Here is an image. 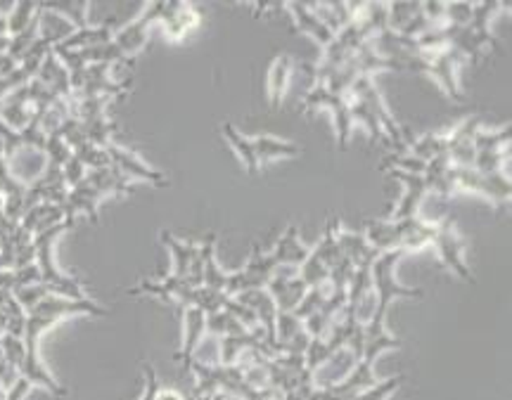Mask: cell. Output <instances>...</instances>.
I'll return each mask as SVG.
<instances>
[{
  "label": "cell",
  "mask_w": 512,
  "mask_h": 400,
  "mask_svg": "<svg viewBox=\"0 0 512 400\" xmlns=\"http://www.w3.org/2000/svg\"><path fill=\"white\" fill-rule=\"evenodd\" d=\"M77 315H93V318H103V315H109V308L100 305L97 301L93 299H64V296H58V294H48L39 305H33L32 311L26 313V323H24V349H26V358L24 365H22L20 375L24 379L32 381V386H41L45 388L48 394L58 395H67V388L59 384L55 377L48 372V368L43 365L39 356V346H41V337L45 332L55 327L58 323L67 318H77Z\"/></svg>",
  "instance_id": "cell-1"
},
{
  "label": "cell",
  "mask_w": 512,
  "mask_h": 400,
  "mask_svg": "<svg viewBox=\"0 0 512 400\" xmlns=\"http://www.w3.org/2000/svg\"><path fill=\"white\" fill-rule=\"evenodd\" d=\"M71 228H74V223L62 221L58 223V225H52L50 230H45V232L33 237V249H36V260H33V263L39 268L41 285L48 286L50 294H58V296H64V299L81 301L90 299L88 294H86L84 285H81V280L64 275L58 268V263H55V244H58L59 237Z\"/></svg>",
  "instance_id": "cell-2"
},
{
  "label": "cell",
  "mask_w": 512,
  "mask_h": 400,
  "mask_svg": "<svg viewBox=\"0 0 512 400\" xmlns=\"http://www.w3.org/2000/svg\"><path fill=\"white\" fill-rule=\"evenodd\" d=\"M404 256V251H384L372 263V289H375V296H378V308L389 311L394 299H425L423 289L398 285L394 270H397L398 260Z\"/></svg>",
  "instance_id": "cell-3"
},
{
  "label": "cell",
  "mask_w": 512,
  "mask_h": 400,
  "mask_svg": "<svg viewBox=\"0 0 512 400\" xmlns=\"http://www.w3.org/2000/svg\"><path fill=\"white\" fill-rule=\"evenodd\" d=\"M453 185L455 192H468V195H480L487 202H491L496 209H503L510 204L512 185L506 173H480L474 168H455L453 166Z\"/></svg>",
  "instance_id": "cell-4"
},
{
  "label": "cell",
  "mask_w": 512,
  "mask_h": 400,
  "mask_svg": "<svg viewBox=\"0 0 512 400\" xmlns=\"http://www.w3.org/2000/svg\"><path fill=\"white\" fill-rule=\"evenodd\" d=\"M315 109H330V114L334 119V133H337V145L344 152L352 141V114H349V95H337L333 90L323 86V83H314L311 90L304 97V114H311Z\"/></svg>",
  "instance_id": "cell-5"
},
{
  "label": "cell",
  "mask_w": 512,
  "mask_h": 400,
  "mask_svg": "<svg viewBox=\"0 0 512 400\" xmlns=\"http://www.w3.org/2000/svg\"><path fill=\"white\" fill-rule=\"evenodd\" d=\"M167 13H169V0L167 3H150L135 20H131L126 26H122L119 32H114L112 43L119 48V52H122L123 58L133 59L135 55H141V52L145 50V45H148L150 26L161 24V20L167 17Z\"/></svg>",
  "instance_id": "cell-6"
},
{
  "label": "cell",
  "mask_w": 512,
  "mask_h": 400,
  "mask_svg": "<svg viewBox=\"0 0 512 400\" xmlns=\"http://www.w3.org/2000/svg\"><path fill=\"white\" fill-rule=\"evenodd\" d=\"M432 247L436 249V256L442 259L446 270H451L458 280L474 285L472 270H470L468 263H465V256H462L465 254V237L461 235L455 218H443V221L436 223V235Z\"/></svg>",
  "instance_id": "cell-7"
},
{
  "label": "cell",
  "mask_w": 512,
  "mask_h": 400,
  "mask_svg": "<svg viewBox=\"0 0 512 400\" xmlns=\"http://www.w3.org/2000/svg\"><path fill=\"white\" fill-rule=\"evenodd\" d=\"M349 97L353 100H361L365 107L370 109L372 114L378 116L379 126L387 135H389V142L397 147V152H406V142H404V131L401 126L397 123V119L391 116L389 107H387V102H384L382 93L378 90L375 86V78L372 77H359L356 81L352 83V88H349Z\"/></svg>",
  "instance_id": "cell-8"
},
{
  "label": "cell",
  "mask_w": 512,
  "mask_h": 400,
  "mask_svg": "<svg viewBox=\"0 0 512 400\" xmlns=\"http://www.w3.org/2000/svg\"><path fill=\"white\" fill-rule=\"evenodd\" d=\"M465 64H468V59L462 58L461 52L453 50V48H446V50L434 52V55H425L423 74L432 77L442 86L448 100L462 105L465 95H462L461 81H458V71H461V67H465Z\"/></svg>",
  "instance_id": "cell-9"
},
{
  "label": "cell",
  "mask_w": 512,
  "mask_h": 400,
  "mask_svg": "<svg viewBox=\"0 0 512 400\" xmlns=\"http://www.w3.org/2000/svg\"><path fill=\"white\" fill-rule=\"evenodd\" d=\"M278 268L280 266H278L270 251L266 254V251H261L259 247H254L250 260H247V266H244L242 270H237V273L228 275V286H225V294L237 296V294L250 292V289H266L270 277L276 275Z\"/></svg>",
  "instance_id": "cell-10"
},
{
  "label": "cell",
  "mask_w": 512,
  "mask_h": 400,
  "mask_svg": "<svg viewBox=\"0 0 512 400\" xmlns=\"http://www.w3.org/2000/svg\"><path fill=\"white\" fill-rule=\"evenodd\" d=\"M105 150H107L109 164L114 166L116 171L122 173L123 178L131 180L133 185L150 183V185H154V187H169V178L164 176V173L152 168L150 164H145L138 154L126 150V147L114 145V142H112V145H107Z\"/></svg>",
  "instance_id": "cell-11"
},
{
  "label": "cell",
  "mask_w": 512,
  "mask_h": 400,
  "mask_svg": "<svg viewBox=\"0 0 512 400\" xmlns=\"http://www.w3.org/2000/svg\"><path fill=\"white\" fill-rule=\"evenodd\" d=\"M206 337V313L186 305L183 308V349L176 353V360L183 365V372H190L195 353L202 346V339Z\"/></svg>",
  "instance_id": "cell-12"
},
{
  "label": "cell",
  "mask_w": 512,
  "mask_h": 400,
  "mask_svg": "<svg viewBox=\"0 0 512 400\" xmlns=\"http://www.w3.org/2000/svg\"><path fill=\"white\" fill-rule=\"evenodd\" d=\"M266 292L273 296L276 301L278 311L280 313H295L297 305L301 304L304 294L308 292V286L301 282V277L297 275V270H289V273H280V268L276 270V275L270 277Z\"/></svg>",
  "instance_id": "cell-13"
},
{
  "label": "cell",
  "mask_w": 512,
  "mask_h": 400,
  "mask_svg": "<svg viewBox=\"0 0 512 400\" xmlns=\"http://www.w3.org/2000/svg\"><path fill=\"white\" fill-rule=\"evenodd\" d=\"M202 24V14L197 13V7L190 5V3H171L169 0V13L167 17L161 20L164 26V36L173 43H178L192 33L197 26Z\"/></svg>",
  "instance_id": "cell-14"
},
{
  "label": "cell",
  "mask_w": 512,
  "mask_h": 400,
  "mask_svg": "<svg viewBox=\"0 0 512 400\" xmlns=\"http://www.w3.org/2000/svg\"><path fill=\"white\" fill-rule=\"evenodd\" d=\"M389 176H394V178H398L401 183H404V197H401V202H398L397 211H394V221H401V218H413L417 216V211H420V206H423L425 197H427V185H425V178L423 176H417V173H404V171H394L391 168Z\"/></svg>",
  "instance_id": "cell-15"
},
{
  "label": "cell",
  "mask_w": 512,
  "mask_h": 400,
  "mask_svg": "<svg viewBox=\"0 0 512 400\" xmlns=\"http://www.w3.org/2000/svg\"><path fill=\"white\" fill-rule=\"evenodd\" d=\"M285 7L289 10L292 20H295V26L301 33L311 36V39H314L318 45H323V48H327V45L333 43L334 32L325 24V22L320 20L311 7H308V3H285Z\"/></svg>",
  "instance_id": "cell-16"
},
{
  "label": "cell",
  "mask_w": 512,
  "mask_h": 400,
  "mask_svg": "<svg viewBox=\"0 0 512 400\" xmlns=\"http://www.w3.org/2000/svg\"><path fill=\"white\" fill-rule=\"evenodd\" d=\"M270 254H273V259H276V263L280 268L299 270L301 263H304V260L308 259V254H311V247H306V244L299 240V230H297V225H289V228L282 232L276 249H273Z\"/></svg>",
  "instance_id": "cell-17"
},
{
  "label": "cell",
  "mask_w": 512,
  "mask_h": 400,
  "mask_svg": "<svg viewBox=\"0 0 512 400\" xmlns=\"http://www.w3.org/2000/svg\"><path fill=\"white\" fill-rule=\"evenodd\" d=\"M292 74H295V59L289 58L288 52H280V55L273 59L269 71V105L273 112H278V109L282 107V100L288 95Z\"/></svg>",
  "instance_id": "cell-18"
},
{
  "label": "cell",
  "mask_w": 512,
  "mask_h": 400,
  "mask_svg": "<svg viewBox=\"0 0 512 400\" xmlns=\"http://www.w3.org/2000/svg\"><path fill=\"white\" fill-rule=\"evenodd\" d=\"M425 185H427V192H434L442 199H448L451 195H455L453 185V164L448 161L446 154L436 157V159L427 161L423 171Z\"/></svg>",
  "instance_id": "cell-19"
},
{
  "label": "cell",
  "mask_w": 512,
  "mask_h": 400,
  "mask_svg": "<svg viewBox=\"0 0 512 400\" xmlns=\"http://www.w3.org/2000/svg\"><path fill=\"white\" fill-rule=\"evenodd\" d=\"M251 147H254L259 166L276 159H295V157H299V154L304 152L297 142L280 141V138H273V135H259V138H251Z\"/></svg>",
  "instance_id": "cell-20"
},
{
  "label": "cell",
  "mask_w": 512,
  "mask_h": 400,
  "mask_svg": "<svg viewBox=\"0 0 512 400\" xmlns=\"http://www.w3.org/2000/svg\"><path fill=\"white\" fill-rule=\"evenodd\" d=\"M337 244H340V251L346 260H352L353 268L359 266H372L375 259L379 256V251L368 244L363 232H346V230H340L337 232Z\"/></svg>",
  "instance_id": "cell-21"
},
{
  "label": "cell",
  "mask_w": 512,
  "mask_h": 400,
  "mask_svg": "<svg viewBox=\"0 0 512 400\" xmlns=\"http://www.w3.org/2000/svg\"><path fill=\"white\" fill-rule=\"evenodd\" d=\"M160 240L173 256V270H171L173 277L187 280V273H190L192 260L197 256L199 244H195V241H180L178 237H173L169 230H161Z\"/></svg>",
  "instance_id": "cell-22"
},
{
  "label": "cell",
  "mask_w": 512,
  "mask_h": 400,
  "mask_svg": "<svg viewBox=\"0 0 512 400\" xmlns=\"http://www.w3.org/2000/svg\"><path fill=\"white\" fill-rule=\"evenodd\" d=\"M199 251H202V259H205V270H202V286H209V289H216V292H225L228 286V275L225 270H221L216 260V232H209L205 237V241L199 244Z\"/></svg>",
  "instance_id": "cell-23"
},
{
  "label": "cell",
  "mask_w": 512,
  "mask_h": 400,
  "mask_svg": "<svg viewBox=\"0 0 512 400\" xmlns=\"http://www.w3.org/2000/svg\"><path fill=\"white\" fill-rule=\"evenodd\" d=\"M62 221H67V218H64V211L59 204H36L32 209H26L20 225L26 230V232H32V235L36 237Z\"/></svg>",
  "instance_id": "cell-24"
},
{
  "label": "cell",
  "mask_w": 512,
  "mask_h": 400,
  "mask_svg": "<svg viewBox=\"0 0 512 400\" xmlns=\"http://www.w3.org/2000/svg\"><path fill=\"white\" fill-rule=\"evenodd\" d=\"M114 39V29L109 24L103 26H84L71 33L69 39L59 43V50H86V48H96V45L109 43Z\"/></svg>",
  "instance_id": "cell-25"
},
{
  "label": "cell",
  "mask_w": 512,
  "mask_h": 400,
  "mask_svg": "<svg viewBox=\"0 0 512 400\" xmlns=\"http://www.w3.org/2000/svg\"><path fill=\"white\" fill-rule=\"evenodd\" d=\"M221 133H224V138L228 141V145L235 150L237 157L242 159L244 168H247V173H250L251 178H254V176H259L261 166H259V161H256L254 147H251V138H247V135L240 133V131L233 126L231 121H225L224 126H221Z\"/></svg>",
  "instance_id": "cell-26"
},
{
  "label": "cell",
  "mask_w": 512,
  "mask_h": 400,
  "mask_svg": "<svg viewBox=\"0 0 512 400\" xmlns=\"http://www.w3.org/2000/svg\"><path fill=\"white\" fill-rule=\"evenodd\" d=\"M340 221L337 218H330L325 225V232H323V237H320V241L315 244L311 251H314L315 256H318L323 263H325L330 270H333L340 260H344V256H342L340 251V244H337V232H340Z\"/></svg>",
  "instance_id": "cell-27"
},
{
  "label": "cell",
  "mask_w": 512,
  "mask_h": 400,
  "mask_svg": "<svg viewBox=\"0 0 512 400\" xmlns=\"http://www.w3.org/2000/svg\"><path fill=\"white\" fill-rule=\"evenodd\" d=\"M448 150V131H434V133H425L423 138H417L413 145H410L408 154L417 157L420 161H432L436 157L446 154Z\"/></svg>",
  "instance_id": "cell-28"
},
{
  "label": "cell",
  "mask_w": 512,
  "mask_h": 400,
  "mask_svg": "<svg viewBox=\"0 0 512 400\" xmlns=\"http://www.w3.org/2000/svg\"><path fill=\"white\" fill-rule=\"evenodd\" d=\"M436 235V223L434 221H423V218L413 216L408 225V235L404 241V254H413V251H420V249L429 247L434 241Z\"/></svg>",
  "instance_id": "cell-29"
},
{
  "label": "cell",
  "mask_w": 512,
  "mask_h": 400,
  "mask_svg": "<svg viewBox=\"0 0 512 400\" xmlns=\"http://www.w3.org/2000/svg\"><path fill=\"white\" fill-rule=\"evenodd\" d=\"M41 7L48 10V13L59 14V17L69 22L74 29L88 26V3H81V0H71V3H41Z\"/></svg>",
  "instance_id": "cell-30"
},
{
  "label": "cell",
  "mask_w": 512,
  "mask_h": 400,
  "mask_svg": "<svg viewBox=\"0 0 512 400\" xmlns=\"http://www.w3.org/2000/svg\"><path fill=\"white\" fill-rule=\"evenodd\" d=\"M41 3H13L10 13H7V33L10 39L22 33L32 26V22L39 17Z\"/></svg>",
  "instance_id": "cell-31"
},
{
  "label": "cell",
  "mask_w": 512,
  "mask_h": 400,
  "mask_svg": "<svg viewBox=\"0 0 512 400\" xmlns=\"http://www.w3.org/2000/svg\"><path fill=\"white\" fill-rule=\"evenodd\" d=\"M349 114H352V123H359V126H363L365 131H368L372 142L384 141V131H382V126H379L378 116L372 114L370 109L365 107L363 102L349 97Z\"/></svg>",
  "instance_id": "cell-32"
},
{
  "label": "cell",
  "mask_w": 512,
  "mask_h": 400,
  "mask_svg": "<svg viewBox=\"0 0 512 400\" xmlns=\"http://www.w3.org/2000/svg\"><path fill=\"white\" fill-rule=\"evenodd\" d=\"M206 334H212L216 339L240 337V334H247V330L228 311H218L206 315Z\"/></svg>",
  "instance_id": "cell-33"
},
{
  "label": "cell",
  "mask_w": 512,
  "mask_h": 400,
  "mask_svg": "<svg viewBox=\"0 0 512 400\" xmlns=\"http://www.w3.org/2000/svg\"><path fill=\"white\" fill-rule=\"evenodd\" d=\"M423 3H387V29L401 33L420 13Z\"/></svg>",
  "instance_id": "cell-34"
},
{
  "label": "cell",
  "mask_w": 512,
  "mask_h": 400,
  "mask_svg": "<svg viewBox=\"0 0 512 400\" xmlns=\"http://www.w3.org/2000/svg\"><path fill=\"white\" fill-rule=\"evenodd\" d=\"M512 128H498V131H489V128H480L474 135V150L477 152H493V150H506L510 147Z\"/></svg>",
  "instance_id": "cell-35"
},
{
  "label": "cell",
  "mask_w": 512,
  "mask_h": 400,
  "mask_svg": "<svg viewBox=\"0 0 512 400\" xmlns=\"http://www.w3.org/2000/svg\"><path fill=\"white\" fill-rule=\"evenodd\" d=\"M297 275H299L301 282L311 289V286L325 285V282L330 280V268H327L325 263H323V260H320L314 251H311L308 259L304 260L299 270H297Z\"/></svg>",
  "instance_id": "cell-36"
},
{
  "label": "cell",
  "mask_w": 512,
  "mask_h": 400,
  "mask_svg": "<svg viewBox=\"0 0 512 400\" xmlns=\"http://www.w3.org/2000/svg\"><path fill=\"white\" fill-rule=\"evenodd\" d=\"M406 381V375H394L389 379H382L378 384H372L370 388L359 391V394H349L346 400H387L398 391V386Z\"/></svg>",
  "instance_id": "cell-37"
},
{
  "label": "cell",
  "mask_w": 512,
  "mask_h": 400,
  "mask_svg": "<svg viewBox=\"0 0 512 400\" xmlns=\"http://www.w3.org/2000/svg\"><path fill=\"white\" fill-rule=\"evenodd\" d=\"M330 296V285H318V286H311L306 294H304V299H301V304L295 308V315L299 320H306L311 318L314 313H318L320 308H323V304H325V299Z\"/></svg>",
  "instance_id": "cell-38"
},
{
  "label": "cell",
  "mask_w": 512,
  "mask_h": 400,
  "mask_svg": "<svg viewBox=\"0 0 512 400\" xmlns=\"http://www.w3.org/2000/svg\"><path fill=\"white\" fill-rule=\"evenodd\" d=\"M0 349H3V360L17 372H22V365H24L26 358L24 339L14 337V334H0Z\"/></svg>",
  "instance_id": "cell-39"
},
{
  "label": "cell",
  "mask_w": 512,
  "mask_h": 400,
  "mask_svg": "<svg viewBox=\"0 0 512 400\" xmlns=\"http://www.w3.org/2000/svg\"><path fill=\"white\" fill-rule=\"evenodd\" d=\"M507 157H510V147H506V150H493V152H477L472 168L480 173H487V176H491V173H503Z\"/></svg>",
  "instance_id": "cell-40"
},
{
  "label": "cell",
  "mask_w": 512,
  "mask_h": 400,
  "mask_svg": "<svg viewBox=\"0 0 512 400\" xmlns=\"http://www.w3.org/2000/svg\"><path fill=\"white\" fill-rule=\"evenodd\" d=\"M474 3H446V24L468 26L472 22Z\"/></svg>",
  "instance_id": "cell-41"
},
{
  "label": "cell",
  "mask_w": 512,
  "mask_h": 400,
  "mask_svg": "<svg viewBox=\"0 0 512 400\" xmlns=\"http://www.w3.org/2000/svg\"><path fill=\"white\" fill-rule=\"evenodd\" d=\"M142 372H145V394H142L141 400H154L157 391H160V377H157L150 362H142Z\"/></svg>",
  "instance_id": "cell-42"
},
{
  "label": "cell",
  "mask_w": 512,
  "mask_h": 400,
  "mask_svg": "<svg viewBox=\"0 0 512 400\" xmlns=\"http://www.w3.org/2000/svg\"><path fill=\"white\" fill-rule=\"evenodd\" d=\"M32 381L24 379V377H20V379L14 381L13 386L7 388L5 394V400H26V395H29V391H32Z\"/></svg>",
  "instance_id": "cell-43"
},
{
  "label": "cell",
  "mask_w": 512,
  "mask_h": 400,
  "mask_svg": "<svg viewBox=\"0 0 512 400\" xmlns=\"http://www.w3.org/2000/svg\"><path fill=\"white\" fill-rule=\"evenodd\" d=\"M154 400H190V395L180 394L178 388H161L157 391V398Z\"/></svg>",
  "instance_id": "cell-44"
},
{
  "label": "cell",
  "mask_w": 512,
  "mask_h": 400,
  "mask_svg": "<svg viewBox=\"0 0 512 400\" xmlns=\"http://www.w3.org/2000/svg\"><path fill=\"white\" fill-rule=\"evenodd\" d=\"M0 36H10L7 33V13H0Z\"/></svg>",
  "instance_id": "cell-45"
},
{
  "label": "cell",
  "mask_w": 512,
  "mask_h": 400,
  "mask_svg": "<svg viewBox=\"0 0 512 400\" xmlns=\"http://www.w3.org/2000/svg\"><path fill=\"white\" fill-rule=\"evenodd\" d=\"M5 394H7V391H5V388H3V386H0V400H5Z\"/></svg>",
  "instance_id": "cell-46"
},
{
  "label": "cell",
  "mask_w": 512,
  "mask_h": 400,
  "mask_svg": "<svg viewBox=\"0 0 512 400\" xmlns=\"http://www.w3.org/2000/svg\"><path fill=\"white\" fill-rule=\"evenodd\" d=\"M225 400H228V395H225ZM235 400H237V398H235Z\"/></svg>",
  "instance_id": "cell-47"
}]
</instances>
